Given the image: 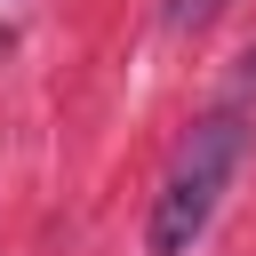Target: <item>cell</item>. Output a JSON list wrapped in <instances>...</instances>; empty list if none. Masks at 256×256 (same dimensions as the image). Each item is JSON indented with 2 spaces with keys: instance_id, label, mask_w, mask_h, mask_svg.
Returning <instances> with one entry per match:
<instances>
[{
  "instance_id": "1",
  "label": "cell",
  "mask_w": 256,
  "mask_h": 256,
  "mask_svg": "<svg viewBox=\"0 0 256 256\" xmlns=\"http://www.w3.org/2000/svg\"><path fill=\"white\" fill-rule=\"evenodd\" d=\"M240 160H248V120H240V104H224V112L192 120V128H184V144L168 152L160 192H152L144 256H192V248H200V232L216 224V208H224V192H232Z\"/></svg>"
},
{
  "instance_id": "2",
  "label": "cell",
  "mask_w": 256,
  "mask_h": 256,
  "mask_svg": "<svg viewBox=\"0 0 256 256\" xmlns=\"http://www.w3.org/2000/svg\"><path fill=\"white\" fill-rule=\"evenodd\" d=\"M216 8H224V0H176V8H168V24H176V32H184V24H208V16H216Z\"/></svg>"
}]
</instances>
